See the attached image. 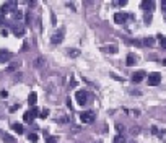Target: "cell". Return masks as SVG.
<instances>
[{"mask_svg": "<svg viewBox=\"0 0 166 143\" xmlns=\"http://www.w3.org/2000/svg\"><path fill=\"white\" fill-rule=\"evenodd\" d=\"M36 117H39V109H37V107H33V109H30L28 112H25V116H23V120L30 124V122L34 120Z\"/></svg>", "mask_w": 166, "mask_h": 143, "instance_id": "1", "label": "cell"}, {"mask_svg": "<svg viewBox=\"0 0 166 143\" xmlns=\"http://www.w3.org/2000/svg\"><path fill=\"white\" fill-rule=\"evenodd\" d=\"M94 119H96V114L93 111H87V112L80 114V120L83 124H91V122H94Z\"/></svg>", "mask_w": 166, "mask_h": 143, "instance_id": "2", "label": "cell"}, {"mask_svg": "<svg viewBox=\"0 0 166 143\" xmlns=\"http://www.w3.org/2000/svg\"><path fill=\"white\" fill-rule=\"evenodd\" d=\"M10 28L13 30V33H15L16 37H23V36H25V26L20 25V23L12 21V23H10Z\"/></svg>", "mask_w": 166, "mask_h": 143, "instance_id": "3", "label": "cell"}, {"mask_svg": "<svg viewBox=\"0 0 166 143\" xmlns=\"http://www.w3.org/2000/svg\"><path fill=\"white\" fill-rule=\"evenodd\" d=\"M75 99H77V103L80 106H85V104H87V99H88V93L83 91V89H78V91L75 93Z\"/></svg>", "mask_w": 166, "mask_h": 143, "instance_id": "4", "label": "cell"}, {"mask_svg": "<svg viewBox=\"0 0 166 143\" xmlns=\"http://www.w3.org/2000/svg\"><path fill=\"white\" fill-rule=\"evenodd\" d=\"M62 41H64V28H60V30L54 31V34L51 37V42L52 44H60Z\"/></svg>", "mask_w": 166, "mask_h": 143, "instance_id": "5", "label": "cell"}, {"mask_svg": "<svg viewBox=\"0 0 166 143\" xmlns=\"http://www.w3.org/2000/svg\"><path fill=\"white\" fill-rule=\"evenodd\" d=\"M147 82H148V86H156V85H160L161 83V73H156V72L155 73H150Z\"/></svg>", "mask_w": 166, "mask_h": 143, "instance_id": "6", "label": "cell"}, {"mask_svg": "<svg viewBox=\"0 0 166 143\" xmlns=\"http://www.w3.org/2000/svg\"><path fill=\"white\" fill-rule=\"evenodd\" d=\"M130 15H125V13H122V12H117V13H114V21L117 23V25H122V23L127 21V18Z\"/></svg>", "mask_w": 166, "mask_h": 143, "instance_id": "7", "label": "cell"}, {"mask_svg": "<svg viewBox=\"0 0 166 143\" xmlns=\"http://www.w3.org/2000/svg\"><path fill=\"white\" fill-rule=\"evenodd\" d=\"M140 8H142V10H145V12L147 10L151 12L155 8V2H153V0H143V2L140 3Z\"/></svg>", "mask_w": 166, "mask_h": 143, "instance_id": "8", "label": "cell"}, {"mask_svg": "<svg viewBox=\"0 0 166 143\" xmlns=\"http://www.w3.org/2000/svg\"><path fill=\"white\" fill-rule=\"evenodd\" d=\"M143 78H145V72H142V70L140 72H135V73L132 75V82H134V83H140Z\"/></svg>", "mask_w": 166, "mask_h": 143, "instance_id": "9", "label": "cell"}, {"mask_svg": "<svg viewBox=\"0 0 166 143\" xmlns=\"http://www.w3.org/2000/svg\"><path fill=\"white\" fill-rule=\"evenodd\" d=\"M135 62H137V57H135V54H129V55L125 57V65H127V67L135 65Z\"/></svg>", "mask_w": 166, "mask_h": 143, "instance_id": "10", "label": "cell"}, {"mask_svg": "<svg viewBox=\"0 0 166 143\" xmlns=\"http://www.w3.org/2000/svg\"><path fill=\"white\" fill-rule=\"evenodd\" d=\"M36 101H37V94H36L34 91L30 93V96H28V104L34 107V106H36Z\"/></svg>", "mask_w": 166, "mask_h": 143, "instance_id": "11", "label": "cell"}, {"mask_svg": "<svg viewBox=\"0 0 166 143\" xmlns=\"http://www.w3.org/2000/svg\"><path fill=\"white\" fill-rule=\"evenodd\" d=\"M12 16H13V21H21V18H23V12L21 10H16V8H15V10H13L12 12Z\"/></svg>", "mask_w": 166, "mask_h": 143, "instance_id": "12", "label": "cell"}, {"mask_svg": "<svg viewBox=\"0 0 166 143\" xmlns=\"http://www.w3.org/2000/svg\"><path fill=\"white\" fill-rule=\"evenodd\" d=\"M10 59H12V54L8 51H0V60H2V62H7Z\"/></svg>", "mask_w": 166, "mask_h": 143, "instance_id": "13", "label": "cell"}, {"mask_svg": "<svg viewBox=\"0 0 166 143\" xmlns=\"http://www.w3.org/2000/svg\"><path fill=\"white\" fill-rule=\"evenodd\" d=\"M12 128H13V132H16V133H18V135L25 132V128H23V125H21V124H18V122L12 124Z\"/></svg>", "mask_w": 166, "mask_h": 143, "instance_id": "14", "label": "cell"}, {"mask_svg": "<svg viewBox=\"0 0 166 143\" xmlns=\"http://www.w3.org/2000/svg\"><path fill=\"white\" fill-rule=\"evenodd\" d=\"M142 44L147 46V47H151V46L155 44V39H153V37H145V39L142 41Z\"/></svg>", "mask_w": 166, "mask_h": 143, "instance_id": "15", "label": "cell"}, {"mask_svg": "<svg viewBox=\"0 0 166 143\" xmlns=\"http://www.w3.org/2000/svg\"><path fill=\"white\" fill-rule=\"evenodd\" d=\"M2 140L7 141V143H13V141H15V138H13L12 135H8V133H3V135H2Z\"/></svg>", "mask_w": 166, "mask_h": 143, "instance_id": "16", "label": "cell"}, {"mask_svg": "<svg viewBox=\"0 0 166 143\" xmlns=\"http://www.w3.org/2000/svg\"><path fill=\"white\" fill-rule=\"evenodd\" d=\"M28 140H30L31 143H36L37 140H39V137H37V133H30V135H28Z\"/></svg>", "mask_w": 166, "mask_h": 143, "instance_id": "17", "label": "cell"}, {"mask_svg": "<svg viewBox=\"0 0 166 143\" xmlns=\"http://www.w3.org/2000/svg\"><path fill=\"white\" fill-rule=\"evenodd\" d=\"M39 117L41 119H47V117H49V109H42V111H39Z\"/></svg>", "mask_w": 166, "mask_h": 143, "instance_id": "18", "label": "cell"}, {"mask_svg": "<svg viewBox=\"0 0 166 143\" xmlns=\"http://www.w3.org/2000/svg\"><path fill=\"white\" fill-rule=\"evenodd\" d=\"M104 51H106V52H111V54H116V52H117V47H116V46H108Z\"/></svg>", "mask_w": 166, "mask_h": 143, "instance_id": "19", "label": "cell"}, {"mask_svg": "<svg viewBox=\"0 0 166 143\" xmlns=\"http://www.w3.org/2000/svg\"><path fill=\"white\" fill-rule=\"evenodd\" d=\"M78 55H80V51H78V49L70 51V57H78Z\"/></svg>", "mask_w": 166, "mask_h": 143, "instance_id": "20", "label": "cell"}, {"mask_svg": "<svg viewBox=\"0 0 166 143\" xmlns=\"http://www.w3.org/2000/svg\"><path fill=\"white\" fill-rule=\"evenodd\" d=\"M160 46H161V49H166V37H161L160 39Z\"/></svg>", "mask_w": 166, "mask_h": 143, "instance_id": "21", "label": "cell"}, {"mask_svg": "<svg viewBox=\"0 0 166 143\" xmlns=\"http://www.w3.org/2000/svg\"><path fill=\"white\" fill-rule=\"evenodd\" d=\"M127 3V0H121V2H112V5H121V7H124Z\"/></svg>", "mask_w": 166, "mask_h": 143, "instance_id": "22", "label": "cell"}, {"mask_svg": "<svg viewBox=\"0 0 166 143\" xmlns=\"http://www.w3.org/2000/svg\"><path fill=\"white\" fill-rule=\"evenodd\" d=\"M114 143H124V138H122L121 135H117V137L114 138Z\"/></svg>", "mask_w": 166, "mask_h": 143, "instance_id": "23", "label": "cell"}, {"mask_svg": "<svg viewBox=\"0 0 166 143\" xmlns=\"http://www.w3.org/2000/svg\"><path fill=\"white\" fill-rule=\"evenodd\" d=\"M161 10H163V13L166 15V0H161Z\"/></svg>", "mask_w": 166, "mask_h": 143, "instance_id": "24", "label": "cell"}, {"mask_svg": "<svg viewBox=\"0 0 166 143\" xmlns=\"http://www.w3.org/2000/svg\"><path fill=\"white\" fill-rule=\"evenodd\" d=\"M26 25H31V13H26Z\"/></svg>", "mask_w": 166, "mask_h": 143, "instance_id": "25", "label": "cell"}, {"mask_svg": "<svg viewBox=\"0 0 166 143\" xmlns=\"http://www.w3.org/2000/svg\"><path fill=\"white\" fill-rule=\"evenodd\" d=\"M55 141H57L55 137H47V143H55Z\"/></svg>", "mask_w": 166, "mask_h": 143, "instance_id": "26", "label": "cell"}, {"mask_svg": "<svg viewBox=\"0 0 166 143\" xmlns=\"http://www.w3.org/2000/svg\"><path fill=\"white\" fill-rule=\"evenodd\" d=\"M0 96H2L3 99H5V98L8 96V91H5V89H2V91H0Z\"/></svg>", "mask_w": 166, "mask_h": 143, "instance_id": "27", "label": "cell"}, {"mask_svg": "<svg viewBox=\"0 0 166 143\" xmlns=\"http://www.w3.org/2000/svg\"><path fill=\"white\" fill-rule=\"evenodd\" d=\"M42 64H44V62H42V59H41V57H37V59H36V65H37V67H41Z\"/></svg>", "mask_w": 166, "mask_h": 143, "instance_id": "28", "label": "cell"}, {"mask_svg": "<svg viewBox=\"0 0 166 143\" xmlns=\"http://www.w3.org/2000/svg\"><path fill=\"white\" fill-rule=\"evenodd\" d=\"M16 109H20V104H15V106H12V107H10V112L16 111Z\"/></svg>", "mask_w": 166, "mask_h": 143, "instance_id": "29", "label": "cell"}, {"mask_svg": "<svg viewBox=\"0 0 166 143\" xmlns=\"http://www.w3.org/2000/svg\"><path fill=\"white\" fill-rule=\"evenodd\" d=\"M150 21H151V16L147 15V16H145V23H147V25H150Z\"/></svg>", "mask_w": 166, "mask_h": 143, "instance_id": "30", "label": "cell"}, {"mask_svg": "<svg viewBox=\"0 0 166 143\" xmlns=\"http://www.w3.org/2000/svg\"><path fill=\"white\" fill-rule=\"evenodd\" d=\"M2 36H3V37H7V36H8V31H7V30H3V31H2Z\"/></svg>", "mask_w": 166, "mask_h": 143, "instance_id": "31", "label": "cell"}, {"mask_svg": "<svg viewBox=\"0 0 166 143\" xmlns=\"http://www.w3.org/2000/svg\"><path fill=\"white\" fill-rule=\"evenodd\" d=\"M2 25H3V18L0 16V26H2Z\"/></svg>", "mask_w": 166, "mask_h": 143, "instance_id": "32", "label": "cell"}, {"mask_svg": "<svg viewBox=\"0 0 166 143\" xmlns=\"http://www.w3.org/2000/svg\"><path fill=\"white\" fill-rule=\"evenodd\" d=\"M161 62H163V65H166V59H164V60H161Z\"/></svg>", "mask_w": 166, "mask_h": 143, "instance_id": "33", "label": "cell"}]
</instances>
